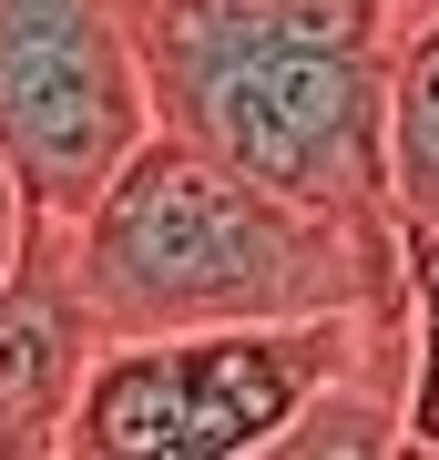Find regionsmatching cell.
I'll list each match as a JSON object with an SVG mask.
<instances>
[{"label": "cell", "mask_w": 439, "mask_h": 460, "mask_svg": "<svg viewBox=\"0 0 439 460\" xmlns=\"http://www.w3.org/2000/svg\"><path fill=\"white\" fill-rule=\"evenodd\" d=\"M92 307L72 287V226L31 215V246L0 277V460H51L72 420V389L92 368Z\"/></svg>", "instance_id": "5"}, {"label": "cell", "mask_w": 439, "mask_h": 460, "mask_svg": "<svg viewBox=\"0 0 439 460\" xmlns=\"http://www.w3.org/2000/svg\"><path fill=\"white\" fill-rule=\"evenodd\" d=\"M72 287L102 338L225 328V317H327V307L399 317L408 246L389 226L277 195L245 164L205 154L195 133L154 123L123 154V174L82 205Z\"/></svg>", "instance_id": "1"}, {"label": "cell", "mask_w": 439, "mask_h": 460, "mask_svg": "<svg viewBox=\"0 0 439 460\" xmlns=\"http://www.w3.org/2000/svg\"><path fill=\"white\" fill-rule=\"evenodd\" d=\"M399 450H439V235L408 246L399 296Z\"/></svg>", "instance_id": "7"}, {"label": "cell", "mask_w": 439, "mask_h": 460, "mask_svg": "<svg viewBox=\"0 0 439 460\" xmlns=\"http://www.w3.org/2000/svg\"><path fill=\"white\" fill-rule=\"evenodd\" d=\"M21 246H31V205H21L11 164H0V277H11V266H21Z\"/></svg>", "instance_id": "8"}, {"label": "cell", "mask_w": 439, "mask_h": 460, "mask_svg": "<svg viewBox=\"0 0 439 460\" xmlns=\"http://www.w3.org/2000/svg\"><path fill=\"white\" fill-rule=\"evenodd\" d=\"M399 348V317H225V328L102 338L72 389L62 460H266L338 368Z\"/></svg>", "instance_id": "3"}, {"label": "cell", "mask_w": 439, "mask_h": 460, "mask_svg": "<svg viewBox=\"0 0 439 460\" xmlns=\"http://www.w3.org/2000/svg\"><path fill=\"white\" fill-rule=\"evenodd\" d=\"M378 174H389V226H399V246H429V235H439V0L389 41Z\"/></svg>", "instance_id": "6"}, {"label": "cell", "mask_w": 439, "mask_h": 460, "mask_svg": "<svg viewBox=\"0 0 439 460\" xmlns=\"http://www.w3.org/2000/svg\"><path fill=\"white\" fill-rule=\"evenodd\" d=\"M154 133V72L133 0H0V164L21 205L82 226V205Z\"/></svg>", "instance_id": "4"}, {"label": "cell", "mask_w": 439, "mask_h": 460, "mask_svg": "<svg viewBox=\"0 0 439 460\" xmlns=\"http://www.w3.org/2000/svg\"><path fill=\"white\" fill-rule=\"evenodd\" d=\"M133 31L154 72V123L195 133L277 195L389 226L378 102L399 0H133Z\"/></svg>", "instance_id": "2"}]
</instances>
